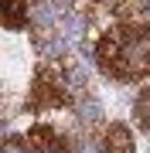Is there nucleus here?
<instances>
[{"label":"nucleus","mask_w":150,"mask_h":153,"mask_svg":"<svg viewBox=\"0 0 150 153\" xmlns=\"http://www.w3.org/2000/svg\"><path fill=\"white\" fill-rule=\"evenodd\" d=\"M75 99V82L61 61H41L28 88V112H48V109H68Z\"/></svg>","instance_id":"2"},{"label":"nucleus","mask_w":150,"mask_h":153,"mask_svg":"<svg viewBox=\"0 0 150 153\" xmlns=\"http://www.w3.org/2000/svg\"><path fill=\"white\" fill-rule=\"evenodd\" d=\"M17 146L28 150V153H75V143L65 136L61 129H55V126H31L28 133H24L21 140H17Z\"/></svg>","instance_id":"3"},{"label":"nucleus","mask_w":150,"mask_h":153,"mask_svg":"<svg viewBox=\"0 0 150 153\" xmlns=\"http://www.w3.org/2000/svg\"><path fill=\"white\" fill-rule=\"evenodd\" d=\"M96 61L116 82H137L150 75V24H113L96 44Z\"/></svg>","instance_id":"1"},{"label":"nucleus","mask_w":150,"mask_h":153,"mask_svg":"<svg viewBox=\"0 0 150 153\" xmlns=\"http://www.w3.org/2000/svg\"><path fill=\"white\" fill-rule=\"evenodd\" d=\"M99 153H133V136H130V129L123 123H113L109 129L102 133Z\"/></svg>","instance_id":"4"},{"label":"nucleus","mask_w":150,"mask_h":153,"mask_svg":"<svg viewBox=\"0 0 150 153\" xmlns=\"http://www.w3.org/2000/svg\"><path fill=\"white\" fill-rule=\"evenodd\" d=\"M85 4L99 7V10H116V14H123V10H130L133 0H85Z\"/></svg>","instance_id":"7"},{"label":"nucleus","mask_w":150,"mask_h":153,"mask_svg":"<svg viewBox=\"0 0 150 153\" xmlns=\"http://www.w3.org/2000/svg\"><path fill=\"white\" fill-rule=\"evenodd\" d=\"M4 24H7L10 31L28 27V0H7V7H4Z\"/></svg>","instance_id":"5"},{"label":"nucleus","mask_w":150,"mask_h":153,"mask_svg":"<svg viewBox=\"0 0 150 153\" xmlns=\"http://www.w3.org/2000/svg\"><path fill=\"white\" fill-rule=\"evenodd\" d=\"M133 116H137L140 129H143V133H150V85H147V88H140L137 105H133Z\"/></svg>","instance_id":"6"}]
</instances>
